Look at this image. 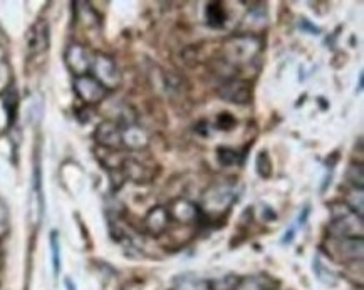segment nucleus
<instances>
[{"mask_svg":"<svg viewBox=\"0 0 364 290\" xmlns=\"http://www.w3.org/2000/svg\"><path fill=\"white\" fill-rule=\"evenodd\" d=\"M264 50L262 37L257 34H233L222 44V60L228 68L240 69L254 63Z\"/></svg>","mask_w":364,"mask_h":290,"instance_id":"obj_1","label":"nucleus"},{"mask_svg":"<svg viewBox=\"0 0 364 290\" xmlns=\"http://www.w3.org/2000/svg\"><path fill=\"white\" fill-rule=\"evenodd\" d=\"M329 233L333 238H363V217L346 203H336L331 208Z\"/></svg>","mask_w":364,"mask_h":290,"instance_id":"obj_2","label":"nucleus"},{"mask_svg":"<svg viewBox=\"0 0 364 290\" xmlns=\"http://www.w3.org/2000/svg\"><path fill=\"white\" fill-rule=\"evenodd\" d=\"M237 200V191L230 185H215L203 195L202 215L203 220H220L228 213Z\"/></svg>","mask_w":364,"mask_h":290,"instance_id":"obj_3","label":"nucleus"},{"mask_svg":"<svg viewBox=\"0 0 364 290\" xmlns=\"http://www.w3.org/2000/svg\"><path fill=\"white\" fill-rule=\"evenodd\" d=\"M91 76L96 77L102 86L108 89V91L119 87L121 81H123V77H121V71L118 69V64L114 63L113 58H109V55L106 54L95 55Z\"/></svg>","mask_w":364,"mask_h":290,"instance_id":"obj_4","label":"nucleus"},{"mask_svg":"<svg viewBox=\"0 0 364 290\" xmlns=\"http://www.w3.org/2000/svg\"><path fill=\"white\" fill-rule=\"evenodd\" d=\"M68 69L71 71L74 77H81L91 74L92 63H95V54L91 53L86 45L82 44H71L64 54Z\"/></svg>","mask_w":364,"mask_h":290,"instance_id":"obj_5","label":"nucleus"},{"mask_svg":"<svg viewBox=\"0 0 364 290\" xmlns=\"http://www.w3.org/2000/svg\"><path fill=\"white\" fill-rule=\"evenodd\" d=\"M218 96L222 97L223 101L232 102V104H249L254 97V89H252V82L245 81V79L240 77H232L220 84L218 87Z\"/></svg>","mask_w":364,"mask_h":290,"instance_id":"obj_6","label":"nucleus"},{"mask_svg":"<svg viewBox=\"0 0 364 290\" xmlns=\"http://www.w3.org/2000/svg\"><path fill=\"white\" fill-rule=\"evenodd\" d=\"M74 92L81 100L84 104H97L108 96V89L97 81L96 77H92L91 74L81 77H74Z\"/></svg>","mask_w":364,"mask_h":290,"instance_id":"obj_7","label":"nucleus"},{"mask_svg":"<svg viewBox=\"0 0 364 290\" xmlns=\"http://www.w3.org/2000/svg\"><path fill=\"white\" fill-rule=\"evenodd\" d=\"M123 126L118 121H102L97 124L95 131V139L100 146L111 149V151H119L123 148Z\"/></svg>","mask_w":364,"mask_h":290,"instance_id":"obj_8","label":"nucleus"},{"mask_svg":"<svg viewBox=\"0 0 364 290\" xmlns=\"http://www.w3.org/2000/svg\"><path fill=\"white\" fill-rule=\"evenodd\" d=\"M168 212H170L171 222H178V223H198L203 220L202 210H200L198 205H195L190 200L180 198L175 200L170 207H166Z\"/></svg>","mask_w":364,"mask_h":290,"instance_id":"obj_9","label":"nucleus"},{"mask_svg":"<svg viewBox=\"0 0 364 290\" xmlns=\"http://www.w3.org/2000/svg\"><path fill=\"white\" fill-rule=\"evenodd\" d=\"M144 230L149 235L153 237H160L163 233L168 232V228L171 225V217L170 212H168L166 207L163 205H158V207H153L144 217Z\"/></svg>","mask_w":364,"mask_h":290,"instance_id":"obj_10","label":"nucleus"},{"mask_svg":"<svg viewBox=\"0 0 364 290\" xmlns=\"http://www.w3.org/2000/svg\"><path fill=\"white\" fill-rule=\"evenodd\" d=\"M49 39H50V31L48 21L44 18H39L36 24L27 32V49H29L31 54H41L44 53L46 49L49 48Z\"/></svg>","mask_w":364,"mask_h":290,"instance_id":"obj_11","label":"nucleus"},{"mask_svg":"<svg viewBox=\"0 0 364 290\" xmlns=\"http://www.w3.org/2000/svg\"><path fill=\"white\" fill-rule=\"evenodd\" d=\"M334 255L341 260H363V238H333Z\"/></svg>","mask_w":364,"mask_h":290,"instance_id":"obj_12","label":"nucleus"},{"mask_svg":"<svg viewBox=\"0 0 364 290\" xmlns=\"http://www.w3.org/2000/svg\"><path fill=\"white\" fill-rule=\"evenodd\" d=\"M149 144L148 133L136 124L123 126V148L129 151H141Z\"/></svg>","mask_w":364,"mask_h":290,"instance_id":"obj_13","label":"nucleus"},{"mask_svg":"<svg viewBox=\"0 0 364 290\" xmlns=\"http://www.w3.org/2000/svg\"><path fill=\"white\" fill-rule=\"evenodd\" d=\"M34 183H32V196H31V220L37 223L42 215V188H41V173L39 168L34 171Z\"/></svg>","mask_w":364,"mask_h":290,"instance_id":"obj_14","label":"nucleus"},{"mask_svg":"<svg viewBox=\"0 0 364 290\" xmlns=\"http://www.w3.org/2000/svg\"><path fill=\"white\" fill-rule=\"evenodd\" d=\"M205 16H207V24L212 29H222L227 22V12L222 2H210Z\"/></svg>","mask_w":364,"mask_h":290,"instance_id":"obj_15","label":"nucleus"},{"mask_svg":"<svg viewBox=\"0 0 364 290\" xmlns=\"http://www.w3.org/2000/svg\"><path fill=\"white\" fill-rule=\"evenodd\" d=\"M171 290H210L208 280L198 279L195 275H185L173 284Z\"/></svg>","mask_w":364,"mask_h":290,"instance_id":"obj_16","label":"nucleus"},{"mask_svg":"<svg viewBox=\"0 0 364 290\" xmlns=\"http://www.w3.org/2000/svg\"><path fill=\"white\" fill-rule=\"evenodd\" d=\"M240 284H242V279L237 277V275H233V274H227L220 279L208 280L210 290H237Z\"/></svg>","mask_w":364,"mask_h":290,"instance_id":"obj_17","label":"nucleus"},{"mask_svg":"<svg viewBox=\"0 0 364 290\" xmlns=\"http://www.w3.org/2000/svg\"><path fill=\"white\" fill-rule=\"evenodd\" d=\"M314 272H316V277L319 279L323 284L329 285V287H333V285H336V282H338L336 274L329 269L328 265H324L319 259L314 260Z\"/></svg>","mask_w":364,"mask_h":290,"instance_id":"obj_18","label":"nucleus"},{"mask_svg":"<svg viewBox=\"0 0 364 290\" xmlns=\"http://www.w3.org/2000/svg\"><path fill=\"white\" fill-rule=\"evenodd\" d=\"M218 161H220L223 166L240 165V154L233 148H218Z\"/></svg>","mask_w":364,"mask_h":290,"instance_id":"obj_19","label":"nucleus"},{"mask_svg":"<svg viewBox=\"0 0 364 290\" xmlns=\"http://www.w3.org/2000/svg\"><path fill=\"white\" fill-rule=\"evenodd\" d=\"M50 254H53V269L54 275L58 277L60 272V243L58 232L50 233Z\"/></svg>","mask_w":364,"mask_h":290,"instance_id":"obj_20","label":"nucleus"},{"mask_svg":"<svg viewBox=\"0 0 364 290\" xmlns=\"http://www.w3.org/2000/svg\"><path fill=\"white\" fill-rule=\"evenodd\" d=\"M4 106H6L9 123H12L17 113V92L14 89H7L6 96H4Z\"/></svg>","mask_w":364,"mask_h":290,"instance_id":"obj_21","label":"nucleus"},{"mask_svg":"<svg viewBox=\"0 0 364 290\" xmlns=\"http://www.w3.org/2000/svg\"><path fill=\"white\" fill-rule=\"evenodd\" d=\"M257 173H259L262 178H269L270 173H272V163H270V158L267 151H260L259 156H257L255 161Z\"/></svg>","mask_w":364,"mask_h":290,"instance_id":"obj_22","label":"nucleus"},{"mask_svg":"<svg viewBox=\"0 0 364 290\" xmlns=\"http://www.w3.org/2000/svg\"><path fill=\"white\" fill-rule=\"evenodd\" d=\"M348 181L354 190H363V166L351 165L348 170Z\"/></svg>","mask_w":364,"mask_h":290,"instance_id":"obj_23","label":"nucleus"},{"mask_svg":"<svg viewBox=\"0 0 364 290\" xmlns=\"http://www.w3.org/2000/svg\"><path fill=\"white\" fill-rule=\"evenodd\" d=\"M235 124H237V121H235V118H233L230 113H222L220 116H218V119H217V128L218 129H223V131L232 129Z\"/></svg>","mask_w":364,"mask_h":290,"instance_id":"obj_24","label":"nucleus"},{"mask_svg":"<svg viewBox=\"0 0 364 290\" xmlns=\"http://www.w3.org/2000/svg\"><path fill=\"white\" fill-rule=\"evenodd\" d=\"M6 230H7V215L4 210H0V237H4Z\"/></svg>","mask_w":364,"mask_h":290,"instance_id":"obj_25","label":"nucleus"},{"mask_svg":"<svg viewBox=\"0 0 364 290\" xmlns=\"http://www.w3.org/2000/svg\"><path fill=\"white\" fill-rule=\"evenodd\" d=\"M0 255H2V252H0Z\"/></svg>","mask_w":364,"mask_h":290,"instance_id":"obj_26","label":"nucleus"}]
</instances>
